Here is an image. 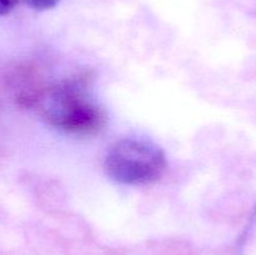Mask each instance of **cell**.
<instances>
[{"label":"cell","mask_w":256,"mask_h":255,"mask_svg":"<svg viewBox=\"0 0 256 255\" xmlns=\"http://www.w3.org/2000/svg\"><path fill=\"white\" fill-rule=\"evenodd\" d=\"M164 152L154 142L135 138L116 142L105 156V170L112 180L126 185H148L166 169Z\"/></svg>","instance_id":"1"},{"label":"cell","mask_w":256,"mask_h":255,"mask_svg":"<svg viewBox=\"0 0 256 255\" xmlns=\"http://www.w3.org/2000/svg\"><path fill=\"white\" fill-rule=\"evenodd\" d=\"M45 115L55 126L66 132L90 134L104 124V115L99 108L85 99L76 82H65L48 95Z\"/></svg>","instance_id":"2"},{"label":"cell","mask_w":256,"mask_h":255,"mask_svg":"<svg viewBox=\"0 0 256 255\" xmlns=\"http://www.w3.org/2000/svg\"><path fill=\"white\" fill-rule=\"evenodd\" d=\"M19 2H22L34 10L44 12V10H50L59 4V0H19Z\"/></svg>","instance_id":"3"},{"label":"cell","mask_w":256,"mask_h":255,"mask_svg":"<svg viewBox=\"0 0 256 255\" xmlns=\"http://www.w3.org/2000/svg\"><path fill=\"white\" fill-rule=\"evenodd\" d=\"M19 4V0H0V16L6 15Z\"/></svg>","instance_id":"4"}]
</instances>
